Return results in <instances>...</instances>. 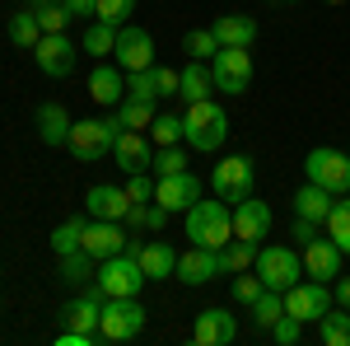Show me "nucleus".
I'll return each mask as SVG.
<instances>
[{
    "label": "nucleus",
    "instance_id": "f257e3e1",
    "mask_svg": "<svg viewBox=\"0 0 350 346\" xmlns=\"http://www.w3.org/2000/svg\"><path fill=\"white\" fill-rule=\"evenodd\" d=\"M183 140L191 150L211 155L229 140V112L215 103V99H201V103H187V117H183Z\"/></svg>",
    "mask_w": 350,
    "mask_h": 346
},
{
    "label": "nucleus",
    "instance_id": "f03ea898",
    "mask_svg": "<svg viewBox=\"0 0 350 346\" xmlns=\"http://www.w3.org/2000/svg\"><path fill=\"white\" fill-rule=\"evenodd\" d=\"M187 239L201 243V248H224V243H234V206L229 201H196L187 211Z\"/></svg>",
    "mask_w": 350,
    "mask_h": 346
},
{
    "label": "nucleus",
    "instance_id": "7ed1b4c3",
    "mask_svg": "<svg viewBox=\"0 0 350 346\" xmlns=\"http://www.w3.org/2000/svg\"><path fill=\"white\" fill-rule=\"evenodd\" d=\"M122 132H126L122 117H89V122H75V127H70L66 150H70L80 164H98L103 155H112V140H117Z\"/></svg>",
    "mask_w": 350,
    "mask_h": 346
},
{
    "label": "nucleus",
    "instance_id": "20e7f679",
    "mask_svg": "<svg viewBox=\"0 0 350 346\" xmlns=\"http://www.w3.org/2000/svg\"><path fill=\"white\" fill-rule=\"evenodd\" d=\"M145 332V304L135 295H112L103 299V314H98V337L103 342H131Z\"/></svg>",
    "mask_w": 350,
    "mask_h": 346
},
{
    "label": "nucleus",
    "instance_id": "39448f33",
    "mask_svg": "<svg viewBox=\"0 0 350 346\" xmlns=\"http://www.w3.org/2000/svg\"><path fill=\"white\" fill-rule=\"evenodd\" d=\"M304 173H308V183L327 187L332 197H350V155H341V150H332V145L308 150Z\"/></svg>",
    "mask_w": 350,
    "mask_h": 346
},
{
    "label": "nucleus",
    "instance_id": "423d86ee",
    "mask_svg": "<svg viewBox=\"0 0 350 346\" xmlns=\"http://www.w3.org/2000/svg\"><path fill=\"white\" fill-rule=\"evenodd\" d=\"M252 271L267 281V291H290V286H299L304 281V258H299L295 248H257V262H252Z\"/></svg>",
    "mask_w": 350,
    "mask_h": 346
},
{
    "label": "nucleus",
    "instance_id": "0eeeda50",
    "mask_svg": "<svg viewBox=\"0 0 350 346\" xmlns=\"http://www.w3.org/2000/svg\"><path fill=\"white\" fill-rule=\"evenodd\" d=\"M252 183H257V169H252L247 155H229L211 173V192H215L219 201H229V206H239L243 197H252Z\"/></svg>",
    "mask_w": 350,
    "mask_h": 346
},
{
    "label": "nucleus",
    "instance_id": "6e6552de",
    "mask_svg": "<svg viewBox=\"0 0 350 346\" xmlns=\"http://www.w3.org/2000/svg\"><path fill=\"white\" fill-rule=\"evenodd\" d=\"M94 286L103 291V299H112V295H140V286H145L140 258H135V253L103 258V262H98V276H94Z\"/></svg>",
    "mask_w": 350,
    "mask_h": 346
},
{
    "label": "nucleus",
    "instance_id": "1a4fd4ad",
    "mask_svg": "<svg viewBox=\"0 0 350 346\" xmlns=\"http://www.w3.org/2000/svg\"><path fill=\"white\" fill-rule=\"evenodd\" d=\"M211 75H215L219 94H247L252 89V52L247 47H219L215 61H211Z\"/></svg>",
    "mask_w": 350,
    "mask_h": 346
},
{
    "label": "nucleus",
    "instance_id": "9d476101",
    "mask_svg": "<svg viewBox=\"0 0 350 346\" xmlns=\"http://www.w3.org/2000/svg\"><path fill=\"white\" fill-rule=\"evenodd\" d=\"M112 56H117V66L131 75V71H150L154 66V38H150V28L140 24H122L117 28V47H112Z\"/></svg>",
    "mask_w": 350,
    "mask_h": 346
},
{
    "label": "nucleus",
    "instance_id": "9b49d317",
    "mask_svg": "<svg viewBox=\"0 0 350 346\" xmlns=\"http://www.w3.org/2000/svg\"><path fill=\"white\" fill-rule=\"evenodd\" d=\"M75 56H80V47H75L66 33H42V38H38V47H33L38 71H42V75H52V80H66V75L75 71Z\"/></svg>",
    "mask_w": 350,
    "mask_h": 346
},
{
    "label": "nucleus",
    "instance_id": "f8f14e48",
    "mask_svg": "<svg viewBox=\"0 0 350 346\" xmlns=\"http://www.w3.org/2000/svg\"><path fill=\"white\" fill-rule=\"evenodd\" d=\"M332 309V291L327 281H299L285 291V314H295L299 323H318Z\"/></svg>",
    "mask_w": 350,
    "mask_h": 346
},
{
    "label": "nucleus",
    "instance_id": "ddd939ff",
    "mask_svg": "<svg viewBox=\"0 0 350 346\" xmlns=\"http://www.w3.org/2000/svg\"><path fill=\"white\" fill-rule=\"evenodd\" d=\"M154 201H159L168 215H173V211L187 215L191 206L201 201V183L191 178L187 169H183V173H163V178H154Z\"/></svg>",
    "mask_w": 350,
    "mask_h": 346
},
{
    "label": "nucleus",
    "instance_id": "4468645a",
    "mask_svg": "<svg viewBox=\"0 0 350 346\" xmlns=\"http://www.w3.org/2000/svg\"><path fill=\"white\" fill-rule=\"evenodd\" d=\"M80 248L94 258V262H103V258H117V253H126V230L117 225V220H84V239Z\"/></svg>",
    "mask_w": 350,
    "mask_h": 346
},
{
    "label": "nucleus",
    "instance_id": "2eb2a0df",
    "mask_svg": "<svg viewBox=\"0 0 350 346\" xmlns=\"http://www.w3.org/2000/svg\"><path fill=\"white\" fill-rule=\"evenodd\" d=\"M219 271H224V267H219V253H215V248L191 243L187 253H178V271H173V276H178L183 286H206V281H215Z\"/></svg>",
    "mask_w": 350,
    "mask_h": 346
},
{
    "label": "nucleus",
    "instance_id": "dca6fc26",
    "mask_svg": "<svg viewBox=\"0 0 350 346\" xmlns=\"http://www.w3.org/2000/svg\"><path fill=\"white\" fill-rule=\"evenodd\" d=\"M271 234V206L257 201V197H243L234 206V239L243 243H262Z\"/></svg>",
    "mask_w": 350,
    "mask_h": 346
},
{
    "label": "nucleus",
    "instance_id": "f3484780",
    "mask_svg": "<svg viewBox=\"0 0 350 346\" xmlns=\"http://www.w3.org/2000/svg\"><path fill=\"white\" fill-rule=\"evenodd\" d=\"M191 337H196V346H229L239 337V319H234L229 309H201Z\"/></svg>",
    "mask_w": 350,
    "mask_h": 346
},
{
    "label": "nucleus",
    "instance_id": "a211bd4d",
    "mask_svg": "<svg viewBox=\"0 0 350 346\" xmlns=\"http://www.w3.org/2000/svg\"><path fill=\"white\" fill-rule=\"evenodd\" d=\"M112 160L122 173H145L154 164V150H150V136L145 132H122L112 140Z\"/></svg>",
    "mask_w": 350,
    "mask_h": 346
},
{
    "label": "nucleus",
    "instance_id": "6ab92c4d",
    "mask_svg": "<svg viewBox=\"0 0 350 346\" xmlns=\"http://www.w3.org/2000/svg\"><path fill=\"white\" fill-rule=\"evenodd\" d=\"M341 248L336 239H313L304 243V276H313V281H336L341 276Z\"/></svg>",
    "mask_w": 350,
    "mask_h": 346
},
{
    "label": "nucleus",
    "instance_id": "aec40b11",
    "mask_svg": "<svg viewBox=\"0 0 350 346\" xmlns=\"http://www.w3.org/2000/svg\"><path fill=\"white\" fill-rule=\"evenodd\" d=\"M84 206H89V220H126L131 211V197H126V187H89V197H84Z\"/></svg>",
    "mask_w": 350,
    "mask_h": 346
},
{
    "label": "nucleus",
    "instance_id": "412c9836",
    "mask_svg": "<svg viewBox=\"0 0 350 346\" xmlns=\"http://www.w3.org/2000/svg\"><path fill=\"white\" fill-rule=\"evenodd\" d=\"M89 99L103 108H117L126 99V71L122 66H98L94 75H89Z\"/></svg>",
    "mask_w": 350,
    "mask_h": 346
},
{
    "label": "nucleus",
    "instance_id": "4be33fe9",
    "mask_svg": "<svg viewBox=\"0 0 350 346\" xmlns=\"http://www.w3.org/2000/svg\"><path fill=\"white\" fill-rule=\"evenodd\" d=\"M98 314H103V291H98V286H89V295L70 299V304L61 309L66 328H80V332H98Z\"/></svg>",
    "mask_w": 350,
    "mask_h": 346
},
{
    "label": "nucleus",
    "instance_id": "5701e85b",
    "mask_svg": "<svg viewBox=\"0 0 350 346\" xmlns=\"http://www.w3.org/2000/svg\"><path fill=\"white\" fill-rule=\"evenodd\" d=\"M140 271H145V281H163V276H173L178 271V253L168 248L163 239H150V243H140Z\"/></svg>",
    "mask_w": 350,
    "mask_h": 346
},
{
    "label": "nucleus",
    "instance_id": "b1692460",
    "mask_svg": "<svg viewBox=\"0 0 350 346\" xmlns=\"http://www.w3.org/2000/svg\"><path fill=\"white\" fill-rule=\"evenodd\" d=\"M70 127H75V122H70V112L61 103L38 108V140H42V145H66V140H70Z\"/></svg>",
    "mask_w": 350,
    "mask_h": 346
},
{
    "label": "nucleus",
    "instance_id": "393cba45",
    "mask_svg": "<svg viewBox=\"0 0 350 346\" xmlns=\"http://www.w3.org/2000/svg\"><path fill=\"white\" fill-rule=\"evenodd\" d=\"M211 28H215L219 47H252L257 42V19H247V14H219Z\"/></svg>",
    "mask_w": 350,
    "mask_h": 346
},
{
    "label": "nucleus",
    "instance_id": "a878e982",
    "mask_svg": "<svg viewBox=\"0 0 350 346\" xmlns=\"http://www.w3.org/2000/svg\"><path fill=\"white\" fill-rule=\"evenodd\" d=\"M332 206H336V197H332L327 187H318V183H308V187H299V192H295V215L313 220V225H327Z\"/></svg>",
    "mask_w": 350,
    "mask_h": 346
},
{
    "label": "nucleus",
    "instance_id": "bb28decb",
    "mask_svg": "<svg viewBox=\"0 0 350 346\" xmlns=\"http://www.w3.org/2000/svg\"><path fill=\"white\" fill-rule=\"evenodd\" d=\"M211 89H215V75H211V66H206V61H191L187 71H183V80H178V94H183L187 103L211 99Z\"/></svg>",
    "mask_w": 350,
    "mask_h": 346
},
{
    "label": "nucleus",
    "instance_id": "cd10ccee",
    "mask_svg": "<svg viewBox=\"0 0 350 346\" xmlns=\"http://www.w3.org/2000/svg\"><path fill=\"white\" fill-rule=\"evenodd\" d=\"M117 117H122V127H126V132H150V122H154V103L126 94V99L117 103Z\"/></svg>",
    "mask_w": 350,
    "mask_h": 346
},
{
    "label": "nucleus",
    "instance_id": "c85d7f7f",
    "mask_svg": "<svg viewBox=\"0 0 350 346\" xmlns=\"http://www.w3.org/2000/svg\"><path fill=\"white\" fill-rule=\"evenodd\" d=\"M38 38H42L38 10H19V14L10 19V42H14V47H24V52H33V47H38Z\"/></svg>",
    "mask_w": 350,
    "mask_h": 346
},
{
    "label": "nucleus",
    "instance_id": "c756f323",
    "mask_svg": "<svg viewBox=\"0 0 350 346\" xmlns=\"http://www.w3.org/2000/svg\"><path fill=\"white\" fill-rule=\"evenodd\" d=\"M257 248H262V243H243V239L224 243V248H219V267L239 276V271H247V267L257 262Z\"/></svg>",
    "mask_w": 350,
    "mask_h": 346
},
{
    "label": "nucleus",
    "instance_id": "7c9ffc66",
    "mask_svg": "<svg viewBox=\"0 0 350 346\" xmlns=\"http://www.w3.org/2000/svg\"><path fill=\"white\" fill-rule=\"evenodd\" d=\"M80 47H84L89 56H108L112 47H117V28H112V24H103V19H94V24L84 28Z\"/></svg>",
    "mask_w": 350,
    "mask_h": 346
},
{
    "label": "nucleus",
    "instance_id": "2f4dec72",
    "mask_svg": "<svg viewBox=\"0 0 350 346\" xmlns=\"http://www.w3.org/2000/svg\"><path fill=\"white\" fill-rule=\"evenodd\" d=\"M280 314H285V295H280V291H262L257 299H252V323H257V328H267V332H271Z\"/></svg>",
    "mask_w": 350,
    "mask_h": 346
},
{
    "label": "nucleus",
    "instance_id": "473e14b6",
    "mask_svg": "<svg viewBox=\"0 0 350 346\" xmlns=\"http://www.w3.org/2000/svg\"><path fill=\"white\" fill-rule=\"evenodd\" d=\"M318 337H323V346H350V309L346 314L327 309L323 319H318Z\"/></svg>",
    "mask_w": 350,
    "mask_h": 346
},
{
    "label": "nucleus",
    "instance_id": "72a5a7b5",
    "mask_svg": "<svg viewBox=\"0 0 350 346\" xmlns=\"http://www.w3.org/2000/svg\"><path fill=\"white\" fill-rule=\"evenodd\" d=\"M183 52H187L191 61H215V52H219L215 28H191L187 38H183Z\"/></svg>",
    "mask_w": 350,
    "mask_h": 346
},
{
    "label": "nucleus",
    "instance_id": "f704fd0d",
    "mask_svg": "<svg viewBox=\"0 0 350 346\" xmlns=\"http://www.w3.org/2000/svg\"><path fill=\"white\" fill-rule=\"evenodd\" d=\"M89 276H94V258H89L84 248H75V253L61 258V281H66V286H84Z\"/></svg>",
    "mask_w": 350,
    "mask_h": 346
},
{
    "label": "nucleus",
    "instance_id": "c9c22d12",
    "mask_svg": "<svg viewBox=\"0 0 350 346\" xmlns=\"http://www.w3.org/2000/svg\"><path fill=\"white\" fill-rule=\"evenodd\" d=\"M84 239V215H75V220H66L61 230H52V253L56 258H66V253H75Z\"/></svg>",
    "mask_w": 350,
    "mask_h": 346
},
{
    "label": "nucleus",
    "instance_id": "e433bc0d",
    "mask_svg": "<svg viewBox=\"0 0 350 346\" xmlns=\"http://www.w3.org/2000/svg\"><path fill=\"white\" fill-rule=\"evenodd\" d=\"M327 239H336L341 253H350V201H336L327 215Z\"/></svg>",
    "mask_w": 350,
    "mask_h": 346
},
{
    "label": "nucleus",
    "instance_id": "4c0bfd02",
    "mask_svg": "<svg viewBox=\"0 0 350 346\" xmlns=\"http://www.w3.org/2000/svg\"><path fill=\"white\" fill-rule=\"evenodd\" d=\"M150 140H154V145H178V140H183V117H173V112H154V122H150Z\"/></svg>",
    "mask_w": 350,
    "mask_h": 346
},
{
    "label": "nucleus",
    "instance_id": "58836bf2",
    "mask_svg": "<svg viewBox=\"0 0 350 346\" xmlns=\"http://www.w3.org/2000/svg\"><path fill=\"white\" fill-rule=\"evenodd\" d=\"M33 10H38V24H42V33H66V24L75 19V14H70L61 0H52V5H33Z\"/></svg>",
    "mask_w": 350,
    "mask_h": 346
},
{
    "label": "nucleus",
    "instance_id": "ea45409f",
    "mask_svg": "<svg viewBox=\"0 0 350 346\" xmlns=\"http://www.w3.org/2000/svg\"><path fill=\"white\" fill-rule=\"evenodd\" d=\"M126 94H131V99H150V103H159V80H154V66H150V71H131V75H126Z\"/></svg>",
    "mask_w": 350,
    "mask_h": 346
},
{
    "label": "nucleus",
    "instance_id": "a19ab883",
    "mask_svg": "<svg viewBox=\"0 0 350 346\" xmlns=\"http://www.w3.org/2000/svg\"><path fill=\"white\" fill-rule=\"evenodd\" d=\"M150 169H154L159 178H163V173H183V169H187V150H183V145H159Z\"/></svg>",
    "mask_w": 350,
    "mask_h": 346
},
{
    "label": "nucleus",
    "instance_id": "79ce46f5",
    "mask_svg": "<svg viewBox=\"0 0 350 346\" xmlns=\"http://www.w3.org/2000/svg\"><path fill=\"white\" fill-rule=\"evenodd\" d=\"M135 10V0H98V10H94V19H103V24L122 28L126 24V14Z\"/></svg>",
    "mask_w": 350,
    "mask_h": 346
},
{
    "label": "nucleus",
    "instance_id": "37998d69",
    "mask_svg": "<svg viewBox=\"0 0 350 346\" xmlns=\"http://www.w3.org/2000/svg\"><path fill=\"white\" fill-rule=\"evenodd\" d=\"M262 291H267V281H262L257 271H252V276H247V271H239V276H234V299H239V304H247V309H252V299H257Z\"/></svg>",
    "mask_w": 350,
    "mask_h": 346
},
{
    "label": "nucleus",
    "instance_id": "c03bdc74",
    "mask_svg": "<svg viewBox=\"0 0 350 346\" xmlns=\"http://www.w3.org/2000/svg\"><path fill=\"white\" fill-rule=\"evenodd\" d=\"M271 332H275V342H280V346H299V337H304V323H299L295 314H280Z\"/></svg>",
    "mask_w": 350,
    "mask_h": 346
},
{
    "label": "nucleus",
    "instance_id": "a18cd8bd",
    "mask_svg": "<svg viewBox=\"0 0 350 346\" xmlns=\"http://www.w3.org/2000/svg\"><path fill=\"white\" fill-rule=\"evenodd\" d=\"M126 197H131V201H154V178H150V169H145V173H126Z\"/></svg>",
    "mask_w": 350,
    "mask_h": 346
},
{
    "label": "nucleus",
    "instance_id": "49530a36",
    "mask_svg": "<svg viewBox=\"0 0 350 346\" xmlns=\"http://www.w3.org/2000/svg\"><path fill=\"white\" fill-rule=\"evenodd\" d=\"M154 80H159V99H168V94H178V80H183V71L154 66Z\"/></svg>",
    "mask_w": 350,
    "mask_h": 346
},
{
    "label": "nucleus",
    "instance_id": "de8ad7c7",
    "mask_svg": "<svg viewBox=\"0 0 350 346\" xmlns=\"http://www.w3.org/2000/svg\"><path fill=\"white\" fill-rule=\"evenodd\" d=\"M290 239H295V243H313V239H318V225H313V220H304V215H295Z\"/></svg>",
    "mask_w": 350,
    "mask_h": 346
},
{
    "label": "nucleus",
    "instance_id": "09e8293b",
    "mask_svg": "<svg viewBox=\"0 0 350 346\" xmlns=\"http://www.w3.org/2000/svg\"><path fill=\"white\" fill-rule=\"evenodd\" d=\"M126 225H131V230H150V201H131Z\"/></svg>",
    "mask_w": 350,
    "mask_h": 346
},
{
    "label": "nucleus",
    "instance_id": "8fccbe9b",
    "mask_svg": "<svg viewBox=\"0 0 350 346\" xmlns=\"http://www.w3.org/2000/svg\"><path fill=\"white\" fill-rule=\"evenodd\" d=\"M61 5H66V10H70L75 19H89V14L98 10V0H61Z\"/></svg>",
    "mask_w": 350,
    "mask_h": 346
},
{
    "label": "nucleus",
    "instance_id": "3c124183",
    "mask_svg": "<svg viewBox=\"0 0 350 346\" xmlns=\"http://www.w3.org/2000/svg\"><path fill=\"white\" fill-rule=\"evenodd\" d=\"M336 304H341V309H350V276H341V281H336Z\"/></svg>",
    "mask_w": 350,
    "mask_h": 346
},
{
    "label": "nucleus",
    "instance_id": "603ef678",
    "mask_svg": "<svg viewBox=\"0 0 350 346\" xmlns=\"http://www.w3.org/2000/svg\"><path fill=\"white\" fill-rule=\"evenodd\" d=\"M28 5H52V0H28Z\"/></svg>",
    "mask_w": 350,
    "mask_h": 346
},
{
    "label": "nucleus",
    "instance_id": "864d4df0",
    "mask_svg": "<svg viewBox=\"0 0 350 346\" xmlns=\"http://www.w3.org/2000/svg\"><path fill=\"white\" fill-rule=\"evenodd\" d=\"M327 5H346V0H327Z\"/></svg>",
    "mask_w": 350,
    "mask_h": 346
},
{
    "label": "nucleus",
    "instance_id": "5fc2aeb1",
    "mask_svg": "<svg viewBox=\"0 0 350 346\" xmlns=\"http://www.w3.org/2000/svg\"><path fill=\"white\" fill-rule=\"evenodd\" d=\"M285 5H299V0H285Z\"/></svg>",
    "mask_w": 350,
    "mask_h": 346
}]
</instances>
